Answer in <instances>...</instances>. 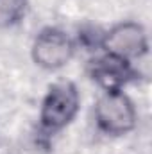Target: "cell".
Masks as SVG:
<instances>
[{
	"mask_svg": "<svg viewBox=\"0 0 152 154\" xmlns=\"http://www.w3.org/2000/svg\"><path fill=\"white\" fill-rule=\"evenodd\" d=\"M88 74L104 91H120L123 90L125 84L138 77L131 61H125L106 52L90 61Z\"/></svg>",
	"mask_w": 152,
	"mask_h": 154,
	"instance_id": "cell-5",
	"label": "cell"
},
{
	"mask_svg": "<svg viewBox=\"0 0 152 154\" xmlns=\"http://www.w3.org/2000/svg\"><path fill=\"white\" fill-rule=\"evenodd\" d=\"M81 97L79 90L70 81H57L48 86L41 108L39 125L47 134H56L68 127L79 113Z\"/></svg>",
	"mask_w": 152,
	"mask_h": 154,
	"instance_id": "cell-1",
	"label": "cell"
},
{
	"mask_svg": "<svg viewBox=\"0 0 152 154\" xmlns=\"http://www.w3.org/2000/svg\"><path fill=\"white\" fill-rule=\"evenodd\" d=\"M27 0H0V27H13L23 20Z\"/></svg>",
	"mask_w": 152,
	"mask_h": 154,
	"instance_id": "cell-6",
	"label": "cell"
},
{
	"mask_svg": "<svg viewBox=\"0 0 152 154\" xmlns=\"http://www.w3.org/2000/svg\"><path fill=\"white\" fill-rule=\"evenodd\" d=\"M100 48L106 54H113L125 61L138 59L149 50V36L138 22H120L102 34Z\"/></svg>",
	"mask_w": 152,
	"mask_h": 154,
	"instance_id": "cell-4",
	"label": "cell"
},
{
	"mask_svg": "<svg viewBox=\"0 0 152 154\" xmlns=\"http://www.w3.org/2000/svg\"><path fill=\"white\" fill-rule=\"evenodd\" d=\"M95 124L108 136H123L138 124L134 102L120 91H104L95 104Z\"/></svg>",
	"mask_w": 152,
	"mask_h": 154,
	"instance_id": "cell-2",
	"label": "cell"
},
{
	"mask_svg": "<svg viewBox=\"0 0 152 154\" xmlns=\"http://www.w3.org/2000/svg\"><path fill=\"white\" fill-rule=\"evenodd\" d=\"M74 52H75V43L65 31L57 27L41 29L31 47L32 61L39 68L48 72L66 66L74 57Z\"/></svg>",
	"mask_w": 152,
	"mask_h": 154,
	"instance_id": "cell-3",
	"label": "cell"
}]
</instances>
